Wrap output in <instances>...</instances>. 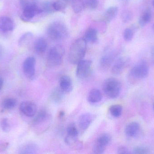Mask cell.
<instances>
[{
	"label": "cell",
	"instance_id": "1",
	"mask_svg": "<svg viewBox=\"0 0 154 154\" xmlns=\"http://www.w3.org/2000/svg\"><path fill=\"white\" fill-rule=\"evenodd\" d=\"M87 42L84 39L75 41L70 47L69 53V60L72 64H78L85 57L87 51Z\"/></svg>",
	"mask_w": 154,
	"mask_h": 154
},
{
	"label": "cell",
	"instance_id": "2",
	"mask_svg": "<svg viewBox=\"0 0 154 154\" xmlns=\"http://www.w3.org/2000/svg\"><path fill=\"white\" fill-rule=\"evenodd\" d=\"M47 34L49 38L53 41H60L69 37V33L66 26L63 23L55 21L48 26Z\"/></svg>",
	"mask_w": 154,
	"mask_h": 154
},
{
	"label": "cell",
	"instance_id": "3",
	"mask_svg": "<svg viewBox=\"0 0 154 154\" xmlns=\"http://www.w3.org/2000/svg\"><path fill=\"white\" fill-rule=\"evenodd\" d=\"M103 92L110 99L116 98L120 95L121 84L120 81L115 78H109L105 80L102 85Z\"/></svg>",
	"mask_w": 154,
	"mask_h": 154
},
{
	"label": "cell",
	"instance_id": "4",
	"mask_svg": "<svg viewBox=\"0 0 154 154\" xmlns=\"http://www.w3.org/2000/svg\"><path fill=\"white\" fill-rule=\"evenodd\" d=\"M65 53V49L61 45H56L51 48L49 51L47 56L48 66L54 68L61 65Z\"/></svg>",
	"mask_w": 154,
	"mask_h": 154
},
{
	"label": "cell",
	"instance_id": "5",
	"mask_svg": "<svg viewBox=\"0 0 154 154\" xmlns=\"http://www.w3.org/2000/svg\"><path fill=\"white\" fill-rule=\"evenodd\" d=\"M149 73V67L147 62L142 61L132 68L130 71V75L132 78L137 80L145 78Z\"/></svg>",
	"mask_w": 154,
	"mask_h": 154
},
{
	"label": "cell",
	"instance_id": "6",
	"mask_svg": "<svg viewBox=\"0 0 154 154\" xmlns=\"http://www.w3.org/2000/svg\"><path fill=\"white\" fill-rule=\"evenodd\" d=\"M76 75L81 79L86 78L89 75L91 71L92 61L90 60H82L77 64Z\"/></svg>",
	"mask_w": 154,
	"mask_h": 154
},
{
	"label": "cell",
	"instance_id": "7",
	"mask_svg": "<svg viewBox=\"0 0 154 154\" xmlns=\"http://www.w3.org/2000/svg\"><path fill=\"white\" fill-rule=\"evenodd\" d=\"M36 60L34 57H29L24 60L23 69L24 75L28 78L32 79L35 75Z\"/></svg>",
	"mask_w": 154,
	"mask_h": 154
},
{
	"label": "cell",
	"instance_id": "8",
	"mask_svg": "<svg viewBox=\"0 0 154 154\" xmlns=\"http://www.w3.org/2000/svg\"><path fill=\"white\" fill-rule=\"evenodd\" d=\"M130 60L128 57H122L118 58L111 68V71L115 75H119L128 67Z\"/></svg>",
	"mask_w": 154,
	"mask_h": 154
},
{
	"label": "cell",
	"instance_id": "9",
	"mask_svg": "<svg viewBox=\"0 0 154 154\" xmlns=\"http://www.w3.org/2000/svg\"><path fill=\"white\" fill-rule=\"evenodd\" d=\"M118 52L116 51H112L104 54L100 59V68L106 70L113 64L118 55Z\"/></svg>",
	"mask_w": 154,
	"mask_h": 154
},
{
	"label": "cell",
	"instance_id": "10",
	"mask_svg": "<svg viewBox=\"0 0 154 154\" xmlns=\"http://www.w3.org/2000/svg\"><path fill=\"white\" fill-rule=\"evenodd\" d=\"M21 112L28 117H33L37 112V105L30 101H24L20 106Z\"/></svg>",
	"mask_w": 154,
	"mask_h": 154
},
{
	"label": "cell",
	"instance_id": "11",
	"mask_svg": "<svg viewBox=\"0 0 154 154\" xmlns=\"http://www.w3.org/2000/svg\"><path fill=\"white\" fill-rule=\"evenodd\" d=\"M95 118L96 116L95 115L91 113H84L81 115L78 120V124L80 129L82 131L87 130L94 121Z\"/></svg>",
	"mask_w": 154,
	"mask_h": 154
},
{
	"label": "cell",
	"instance_id": "12",
	"mask_svg": "<svg viewBox=\"0 0 154 154\" xmlns=\"http://www.w3.org/2000/svg\"><path fill=\"white\" fill-rule=\"evenodd\" d=\"M66 132L67 135L65 142L68 145H72L76 142L79 136V132L75 125L70 124L67 127Z\"/></svg>",
	"mask_w": 154,
	"mask_h": 154
},
{
	"label": "cell",
	"instance_id": "13",
	"mask_svg": "<svg viewBox=\"0 0 154 154\" xmlns=\"http://www.w3.org/2000/svg\"><path fill=\"white\" fill-rule=\"evenodd\" d=\"M59 87L65 94L70 93L73 89L72 79L67 75L62 76L60 78Z\"/></svg>",
	"mask_w": 154,
	"mask_h": 154
},
{
	"label": "cell",
	"instance_id": "14",
	"mask_svg": "<svg viewBox=\"0 0 154 154\" xmlns=\"http://www.w3.org/2000/svg\"><path fill=\"white\" fill-rule=\"evenodd\" d=\"M23 9V16L27 20L32 19L35 15L42 12L41 8H39L38 6V5L28 6Z\"/></svg>",
	"mask_w": 154,
	"mask_h": 154
},
{
	"label": "cell",
	"instance_id": "15",
	"mask_svg": "<svg viewBox=\"0 0 154 154\" xmlns=\"http://www.w3.org/2000/svg\"><path fill=\"white\" fill-rule=\"evenodd\" d=\"M140 128V124L137 122H131L126 127L125 130V134L128 137H135L139 133Z\"/></svg>",
	"mask_w": 154,
	"mask_h": 154
},
{
	"label": "cell",
	"instance_id": "16",
	"mask_svg": "<svg viewBox=\"0 0 154 154\" xmlns=\"http://www.w3.org/2000/svg\"><path fill=\"white\" fill-rule=\"evenodd\" d=\"M102 95L101 91L97 89H92L89 92L87 100L91 104H96L102 100Z\"/></svg>",
	"mask_w": 154,
	"mask_h": 154
},
{
	"label": "cell",
	"instance_id": "17",
	"mask_svg": "<svg viewBox=\"0 0 154 154\" xmlns=\"http://www.w3.org/2000/svg\"><path fill=\"white\" fill-rule=\"evenodd\" d=\"M38 151V146L34 143H29L23 145L19 149V153L21 154H36Z\"/></svg>",
	"mask_w": 154,
	"mask_h": 154
},
{
	"label": "cell",
	"instance_id": "18",
	"mask_svg": "<svg viewBox=\"0 0 154 154\" xmlns=\"http://www.w3.org/2000/svg\"><path fill=\"white\" fill-rule=\"evenodd\" d=\"M111 140V137L110 135L107 133H104L98 137L94 145L106 149V147L110 143Z\"/></svg>",
	"mask_w": 154,
	"mask_h": 154
},
{
	"label": "cell",
	"instance_id": "19",
	"mask_svg": "<svg viewBox=\"0 0 154 154\" xmlns=\"http://www.w3.org/2000/svg\"><path fill=\"white\" fill-rule=\"evenodd\" d=\"M65 93L59 87H56L52 90L50 96V99L55 104L60 103L64 99Z\"/></svg>",
	"mask_w": 154,
	"mask_h": 154
},
{
	"label": "cell",
	"instance_id": "20",
	"mask_svg": "<svg viewBox=\"0 0 154 154\" xmlns=\"http://www.w3.org/2000/svg\"><path fill=\"white\" fill-rule=\"evenodd\" d=\"M49 117V115L47 110L45 109H41L34 116L32 123L35 125L39 124L48 120Z\"/></svg>",
	"mask_w": 154,
	"mask_h": 154
},
{
	"label": "cell",
	"instance_id": "21",
	"mask_svg": "<svg viewBox=\"0 0 154 154\" xmlns=\"http://www.w3.org/2000/svg\"><path fill=\"white\" fill-rule=\"evenodd\" d=\"M14 29V24L10 18L6 16L0 17V30L4 32L10 31Z\"/></svg>",
	"mask_w": 154,
	"mask_h": 154
},
{
	"label": "cell",
	"instance_id": "22",
	"mask_svg": "<svg viewBox=\"0 0 154 154\" xmlns=\"http://www.w3.org/2000/svg\"><path fill=\"white\" fill-rule=\"evenodd\" d=\"M48 42L43 38H39L35 42L34 49L35 52L39 54L44 53L47 49Z\"/></svg>",
	"mask_w": 154,
	"mask_h": 154
},
{
	"label": "cell",
	"instance_id": "23",
	"mask_svg": "<svg viewBox=\"0 0 154 154\" xmlns=\"http://www.w3.org/2000/svg\"><path fill=\"white\" fill-rule=\"evenodd\" d=\"M118 8L117 6H111L107 9L104 15V20L106 22L109 23L114 20L117 15Z\"/></svg>",
	"mask_w": 154,
	"mask_h": 154
},
{
	"label": "cell",
	"instance_id": "24",
	"mask_svg": "<svg viewBox=\"0 0 154 154\" xmlns=\"http://www.w3.org/2000/svg\"><path fill=\"white\" fill-rule=\"evenodd\" d=\"M84 38L87 42L96 43L98 40L97 31L93 28H89L85 32Z\"/></svg>",
	"mask_w": 154,
	"mask_h": 154
},
{
	"label": "cell",
	"instance_id": "25",
	"mask_svg": "<svg viewBox=\"0 0 154 154\" xmlns=\"http://www.w3.org/2000/svg\"><path fill=\"white\" fill-rule=\"evenodd\" d=\"M152 18V11L150 9L146 10L142 15L140 16L138 21L139 25L141 27H143L146 24L150 22Z\"/></svg>",
	"mask_w": 154,
	"mask_h": 154
},
{
	"label": "cell",
	"instance_id": "26",
	"mask_svg": "<svg viewBox=\"0 0 154 154\" xmlns=\"http://www.w3.org/2000/svg\"><path fill=\"white\" fill-rule=\"evenodd\" d=\"M17 101L16 99L11 98L5 99L2 102V105L3 108L6 110L13 109L17 105Z\"/></svg>",
	"mask_w": 154,
	"mask_h": 154
},
{
	"label": "cell",
	"instance_id": "27",
	"mask_svg": "<svg viewBox=\"0 0 154 154\" xmlns=\"http://www.w3.org/2000/svg\"><path fill=\"white\" fill-rule=\"evenodd\" d=\"M109 112L114 117L119 118L122 115L123 107L120 105H112L109 107Z\"/></svg>",
	"mask_w": 154,
	"mask_h": 154
},
{
	"label": "cell",
	"instance_id": "28",
	"mask_svg": "<svg viewBox=\"0 0 154 154\" xmlns=\"http://www.w3.org/2000/svg\"><path fill=\"white\" fill-rule=\"evenodd\" d=\"M85 3L82 0H73L72 7L74 12L79 13L83 11L85 7Z\"/></svg>",
	"mask_w": 154,
	"mask_h": 154
},
{
	"label": "cell",
	"instance_id": "29",
	"mask_svg": "<svg viewBox=\"0 0 154 154\" xmlns=\"http://www.w3.org/2000/svg\"><path fill=\"white\" fill-rule=\"evenodd\" d=\"M53 8L57 11L63 12L66 8V2L64 0H57L52 3Z\"/></svg>",
	"mask_w": 154,
	"mask_h": 154
},
{
	"label": "cell",
	"instance_id": "30",
	"mask_svg": "<svg viewBox=\"0 0 154 154\" xmlns=\"http://www.w3.org/2000/svg\"><path fill=\"white\" fill-rule=\"evenodd\" d=\"M33 38V34L32 33L28 32L24 33L21 37L19 40V44L22 46L30 42Z\"/></svg>",
	"mask_w": 154,
	"mask_h": 154
},
{
	"label": "cell",
	"instance_id": "31",
	"mask_svg": "<svg viewBox=\"0 0 154 154\" xmlns=\"http://www.w3.org/2000/svg\"><path fill=\"white\" fill-rule=\"evenodd\" d=\"M133 18V13L129 10H124L121 13V18L122 21L127 23L132 20Z\"/></svg>",
	"mask_w": 154,
	"mask_h": 154
},
{
	"label": "cell",
	"instance_id": "32",
	"mask_svg": "<svg viewBox=\"0 0 154 154\" xmlns=\"http://www.w3.org/2000/svg\"><path fill=\"white\" fill-rule=\"evenodd\" d=\"M133 153L135 154H148L150 153V149L145 146H140L135 147Z\"/></svg>",
	"mask_w": 154,
	"mask_h": 154
},
{
	"label": "cell",
	"instance_id": "33",
	"mask_svg": "<svg viewBox=\"0 0 154 154\" xmlns=\"http://www.w3.org/2000/svg\"><path fill=\"white\" fill-rule=\"evenodd\" d=\"M135 31L131 28H127L124 32V39L127 42H130L134 38Z\"/></svg>",
	"mask_w": 154,
	"mask_h": 154
},
{
	"label": "cell",
	"instance_id": "34",
	"mask_svg": "<svg viewBox=\"0 0 154 154\" xmlns=\"http://www.w3.org/2000/svg\"><path fill=\"white\" fill-rule=\"evenodd\" d=\"M42 12L47 14H51L55 11L52 5V3L51 2H44L41 8Z\"/></svg>",
	"mask_w": 154,
	"mask_h": 154
},
{
	"label": "cell",
	"instance_id": "35",
	"mask_svg": "<svg viewBox=\"0 0 154 154\" xmlns=\"http://www.w3.org/2000/svg\"><path fill=\"white\" fill-rule=\"evenodd\" d=\"M0 126L2 131L5 133H8L11 130V125L7 118H2L0 122Z\"/></svg>",
	"mask_w": 154,
	"mask_h": 154
},
{
	"label": "cell",
	"instance_id": "36",
	"mask_svg": "<svg viewBox=\"0 0 154 154\" xmlns=\"http://www.w3.org/2000/svg\"><path fill=\"white\" fill-rule=\"evenodd\" d=\"M85 5L88 9L95 10L98 5V0H86Z\"/></svg>",
	"mask_w": 154,
	"mask_h": 154
},
{
	"label": "cell",
	"instance_id": "37",
	"mask_svg": "<svg viewBox=\"0 0 154 154\" xmlns=\"http://www.w3.org/2000/svg\"><path fill=\"white\" fill-rule=\"evenodd\" d=\"M20 4L23 9L28 6L37 5V0H20Z\"/></svg>",
	"mask_w": 154,
	"mask_h": 154
},
{
	"label": "cell",
	"instance_id": "38",
	"mask_svg": "<svg viewBox=\"0 0 154 154\" xmlns=\"http://www.w3.org/2000/svg\"><path fill=\"white\" fill-rule=\"evenodd\" d=\"M118 154H129L131 153L127 147L125 146H119L117 150Z\"/></svg>",
	"mask_w": 154,
	"mask_h": 154
},
{
	"label": "cell",
	"instance_id": "39",
	"mask_svg": "<svg viewBox=\"0 0 154 154\" xmlns=\"http://www.w3.org/2000/svg\"><path fill=\"white\" fill-rule=\"evenodd\" d=\"M151 59L154 65V46L152 48L151 50Z\"/></svg>",
	"mask_w": 154,
	"mask_h": 154
},
{
	"label": "cell",
	"instance_id": "40",
	"mask_svg": "<svg viewBox=\"0 0 154 154\" xmlns=\"http://www.w3.org/2000/svg\"><path fill=\"white\" fill-rule=\"evenodd\" d=\"M4 80L2 77H0V90L2 88L3 86Z\"/></svg>",
	"mask_w": 154,
	"mask_h": 154
},
{
	"label": "cell",
	"instance_id": "41",
	"mask_svg": "<svg viewBox=\"0 0 154 154\" xmlns=\"http://www.w3.org/2000/svg\"><path fill=\"white\" fill-rule=\"evenodd\" d=\"M65 113L64 111H60L59 113V117L60 118H62L64 117V116H65Z\"/></svg>",
	"mask_w": 154,
	"mask_h": 154
},
{
	"label": "cell",
	"instance_id": "42",
	"mask_svg": "<svg viewBox=\"0 0 154 154\" xmlns=\"http://www.w3.org/2000/svg\"><path fill=\"white\" fill-rule=\"evenodd\" d=\"M3 54V49L2 47L0 46V58H1V57H2V55Z\"/></svg>",
	"mask_w": 154,
	"mask_h": 154
},
{
	"label": "cell",
	"instance_id": "43",
	"mask_svg": "<svg viewBox=\"0 0 154 154\" xmlns=\"http://www.w3.org/2000/svg\"><path fill=\"white\" fill-rule=\"evenodd\" d=\"M152 30H153V32L154 33V24H153V26H152Z\"/></svg>",
	"mask_w": 154,
	"mask_h": 154
},
{
	"label": "cell",
	"instance_id": "44",
	"mask_svg": "<svg viewBox=\"0 0 154 154\" xmlns=\"http://www.w3.org/2000/svg\"><path fill=\"white\" fill-rule=\"evenodd\" d=\"M64 1H65V2H69V1H71V0H64ZM73 1V0H72Z\"/></svg>",
	"mask_w": 154,
	"mask_h": 154
},
{
	"label": "cell",
	"instance_id": "45",
	"mask_svg": "<svg viewBox=\"0 0 154 154\" xmlns=\"http://www.w3.org/2000/svg\"><path fill=\"white\" fill-rule=\"evenodd\" d=\"M152 5L153 6V7H154V0H153V1Z\"/></svg>",
	"mask_w": 154,
	"mask_h": 154
},
{
	"label": "cell",
	"instance_id": "46",
	"mask_svg": "<svg viewBox=\"0 0 154 154\" xmlns=\"http://www.w3.org/2000/svg\"><path fill=\"white\" fill-rule=\"evenodd\" d=\"M153 109H154V106H153Z\"/></svg>",
	"mask_w": 154,
	"mask_h": 154
}]
</instances>
